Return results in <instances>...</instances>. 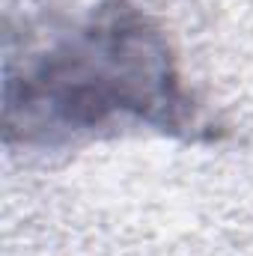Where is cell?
<instances>
[{
	"label": "cell",
	"instance_id": "6da1fadb",
	"mask_svg": "<svg viewBox=\"0 0 253 256\" xmlns=\"http://www.w3.org/2000/svg\"><path fill=\"white\" fill-rule=\"evenodd\" d=\"M0 131L9 152H63L128 134L220 143L226 128L188 86L176 48L137 0L6 21Z\"/></svg>",
	"mask_w": 253,
	"mask_h": 256
}]
</instances>
